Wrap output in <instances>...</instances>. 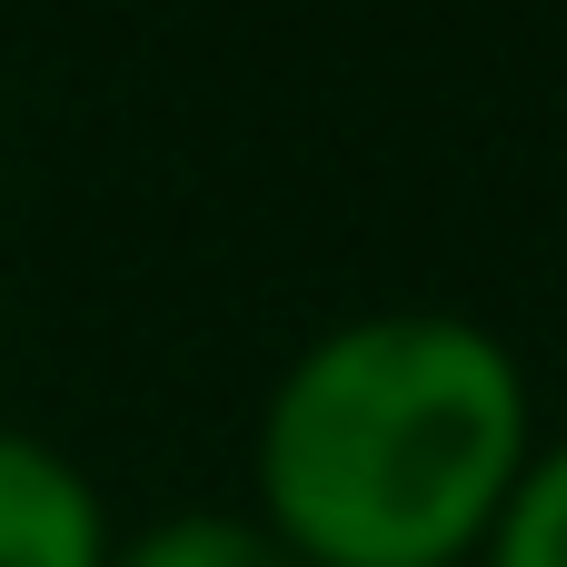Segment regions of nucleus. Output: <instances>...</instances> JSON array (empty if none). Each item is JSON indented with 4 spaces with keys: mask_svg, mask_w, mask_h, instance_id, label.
<instances>
[{
    "mask_svg": "<svg viewBox=\"0 0 567 567\" xmlns=\"http://www.w3.org/2000/svg\"><path fill=\"white\" fill-rule=\"evenodd\" d=\"M538 458L528 359L468 309H349L259 399V518L299 567H478Z\"/></svg>",
    "mask_w": 567,
    "mask_h": 567,
    "instance_id": "1",
    "label": "nucleus"
},
{
    "mask_svg": "<svg viewBox=\"0 0 567 567\" xmlns=\"http://www.w3.org/2000/svg\"><path fill=\"white\" fill-rule=\"evenodd\" d=\"M110 508L90 488V468L0 419V567H110Z\"/></svg>",
    "mask_w": 567,
    "mask_h": 567,
    "instance_id": "2",
    "label": "nucleus"
},
{
    "mask_svg": "<svg viewBox=\"0 0 567 567\" xmlns=\"http://www.w3.org/2000/svg\"><path fill=\"white\" fill-rule=\"evenodd\" d=\"M110 567H299V548L259 508H169V518L110 538Z\"/></svg>",
    "mask_w": 567,
    "mask_h": 567,
    "instance_id": "3",
    "label": "nucleus"
},
{
    "mask_svg": "<svg viewBox=\"0 0 567 567\" xmlns=\"http://www.w3.org/2000/svg\"><path fill=\"white\" fill-rule=\"evenodd\" d=\"M478 567H567V439H538V458L508 488Z\"/></svg>",
    "mask_w": 567,
    "mask_h": 567,
    "instance_id": "4",
    "label": "nucleus"
}]
</instances>
